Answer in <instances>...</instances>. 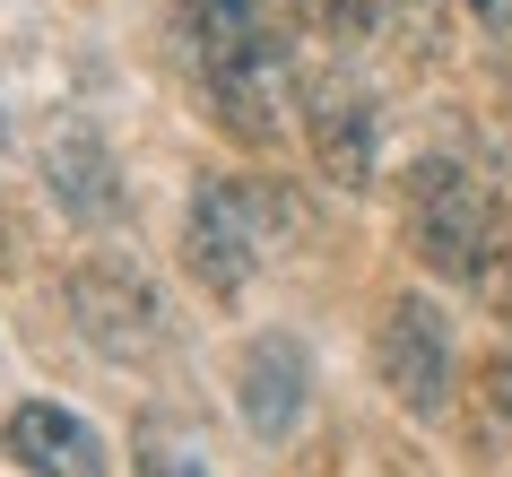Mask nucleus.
Segmentation results:
<instances>
[{
  "label": "nucleus",
  "mask_w": 512,
  "mask_h": 477,
  "mask_svg": "<svg viewBox=\"0 0 512 477\" xmlns=\"http://www.w3.org/2000/svg\"><path fill=\"white\" fill-rule=\"evenodd\" d=\"M61 304H70V330H79L105 365H139L165 347V295L157 278L131 261V252H87L61 278Z\"/></svg>",
  "instance_id": "1"
},
{
  "label": "nucleus",
  "mask_w": 512,
  "mask_h": 477,
  "mask_svg": "<svg viewBox=\"0 0 512 477\" xmlns=\"http://www.w3.org/2000/svg\"><path fill=\"white\" fill-rule=\"evenodd\" d=\"M278 226H287V209H278V191L261 183H200L183 209V261L191 278L209 295H243L252 287V269L278 252Z\"/></svg>",
  "instance_id": "2"
},
{
  "label": "nucleus",
  "mask_w": 512,
  "mask_h": 477,
  "mask_svg": "<svg viewBox=\"0 0 512 477\" xmlns=\"http://www.w3.org/2000/svg\"><path fill=\"white\" fill-rule=\"evenodd\" d=\"M486 217H495V191H486L478 174H460L452 157L408 165V252H417L434 278H460V287H469Z\"/></svg>",
  "instance_id": "3"
},
{
  "label": "nucleus",
  "mask_w": 512,
  "mask_h": 477,
  "mask_svg": "<svg viewBox=\"0 0 512 477\" xmlns=\"http://www.w3.org/2000/svg\"><path fill=\"white\" fill-rule=\"evenodd\" d=\"M374 373L408 417H443L452 408V330L426 295H391L374 330Z\"/></svg>",
  "instance_id": "4"
},
{
  "label": "nucleus",
  "mask_w": 512,
  "mask_h": 477,
  "mask_svg": "<svg viewBox=\"0 0 512 477\" xmlns=\"http://www.w3.org/2000/svg\"><path fill=\"white\" fill-rule=\"evenodd\" d=\"M0 451L27 477H105V434L61 399H18L0 425Z\"/></svg>",
  "instance_id": "5"
},
{
  "label": "nucleus",
  "mask_w": 512,
  "mask_h": 477,
  "mask_svg": "<svg viewBox=\"0 0 512 477\" xmlns=\"http://www.w3.org/2000/svg\"><path fill=\"white\" fill-rule=\"evenodd\" d=\"M304 382H313L304 347L287 339V330H261V339L235 356V408H243V425H252L261 443H287L296 417H304Z\"/></svg>",
  "instance_id": "6"
},
{
  "label": "nucleus",
  "mask_w": 512,
  "mask_h": 477,
  "mask_svg": "<svg viewBox=\"0 0 512 477\" xmlns=\"http://www.w3.org/2000/svg\"><path fill=\"white\" fill-rule=\"evenodd\" d=\"M44 191L79 226H113L122 217V165H113V148L87 122H53L44 131Z\"/></svg>",
  "instance_id": "7"
},
{
  "label": "nucleus",
  "mask_w": 512,
  "mask_h": 477,
  "mask_svg": "<svg viewBox=\"0 0 512 477\" xmlns=\"http://www.w3.org/2000/svg\"><path fill=\"white\" fill-rule=\"evenodd\" d=\"M304 139H313V165H322L339 191H365V183H374L382 139H374V105H365L356 87H339V79L313 87V96H304Z\"/></svg>",
  "instance_id": "8"
},
{
  "label": "nucleus",
  "mask_w": 512,
  "mask_h": 477,
  "mask_svg": "<svg viewBox=\"0 0 512 477\" xmlns=\"http://www.w3.org/2000/svg\"><path fill=\"white\" fill-rule=\"evenodd\" d=\"M131 451H139V460H131L139 477H209V443H200L183 417H148Z\"/></svg>",
  "instance_id": "9"
},
{
  "label": "nucleus",
  "mask_w": 512,
  "mask_h": 477,
  "mask_svg": "<svg viewBox=\"0 0 512 477\" xmlns=\"http://www.w3.org/2000/svg\"><path fill=\"white\" fill-rule=\"evenodd\" d=\"M469 295H478L486 313L512 321V200H495V217H486V243H478V269H469Z\"/></svg>",
  "instance_id": "10"
},
{
  "label": "nucleus",
  "mask_w": 512,
  "mask_h": 477,
  "mask_svg": "<svg viewBox=\"0 0 512 477\" xmlns=\"http://www.w3.org/2000/svg\"><path fill=\"white\" fill-rule=\"evenodd\" d=\"M486 399L512 417V356H495V365H486Z\"/></svg>",
  "instance_id": "11"
},
{
  "label": "nucleus",
  "mask_w": 512,
  "mask_h": 477,
  "mask_svg": "<svg viewBox=\"0 0 512 477\" xmlns=\"http://www.w3.org/2000/svg\"><path fill=\"white\" fill-rule=\"evenodd\" d=\"M469 9H478L486 27H512V0H469Z\"/></svg>",
  "instance_id": "12"
},
{
  "label": "nucleus",
  "mask_w": 512,
  "mask_h": 477,
  "mask_svg": "<svg viewBox=\"0 0 512 477\" xmlns=\"http://www.w3.org/2000/svg\"><path fill=\"white\" fill-rule=\"evenodd\" d=\"M0 148H9V113H0Z\"/></svg>",
  "instance_id": "13"
}]
</instances>
